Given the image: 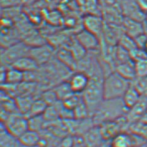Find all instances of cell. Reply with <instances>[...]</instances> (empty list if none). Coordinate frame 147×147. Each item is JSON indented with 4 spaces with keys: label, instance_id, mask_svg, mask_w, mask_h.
I'll return each instance as SVG.
<instances>
[{
    "label": "cell",
    "instance_id": "30bf717a",
    "mask_svg": "<svg viewBox=\"0 0 147 147\" xmlns=\"http://www.w3.org/2000/svg\"><path fill=\"white\" fill-rule=\"evenodd\" d=\"M75 38L86 51H94L101 45L100 38L85 28L76 33Z\"/></svg>",
    "mask_w": 147,
    "mask_h": 147
},
{
    "label": "cell",
    "instance_id": "e0dca14e",
    "mask_svg": "<svg viewBox=\"0 0 147 147\" xmlns=\"http://www.w3.org/2000/svg\"><path fill=\"white\" fill-rule=\"evenodd\" d=\"M82 10L87 13V15L102 16V9L97 0H76Z\"/></svg>",
    "mask_w": 147,
    "mask_h": 147
},
{
    "label": "cell",
    "instance_id": "e575fe53",
    "mask_svg": "<svg viewBox=\"0 0 147 147\" xmlns=\"http://www.w3.org/2000/svg\"><path fill=\"white\" fill-rule=\"evenodd\" d=\"M145 147H147V143H146V146Z\"/></svg>",
    "mask_w": 147,
    "mask_h": 147
},
{
    "label": "cell",
    "instance_id": "603a6c76",
    "mask_svg": "<svg viewBox=\"0 0 147 147\" xmlns=\"http://www.w3.org/2000/svg\"><path fill=\"white\" fill-rule=\"evenodd\" d=\"M128 131L141 136L147 141V123L141 121L129 125Z\"/></svg>",
    "mask_w": 147,
    "mask_h": 147
},
{
    "label": "cell",
    "instance_id": "277c9868",
    "mask_svg": "<svg viewBox=\"0 0 147 147\" xmlns=\"http://www.w3.org/2000/svg\"><path fill=\"white\" fill-rule=\"evenodd\" d=\"M3 127L10 134L18 138L29 129V119L22 113H13L3 121Z\"/></svg>",
    "mask_w": 147,
    "mask_h": 147
},
{
    "label": "cell",
    "instance_id": "5b68a950",
    "mask_svg": "<svg viewBox=\"0 0 147 147\" xmlns=\"http://www.w3.org/2000/svg\"><path fill=\"white\" fill-rule=\"evenodd\" d=\"M129 125L125 116H124L114 121L105 122L100 125L99 130L103 140L111 141L119 133L128 131Z\"/></svg>",
    "mask_w": 147,
    "mask_h": 147
},
{
    "label": "cell",
    "instance_id": "4fadbf2b",
    "mask_svg": "<svg viewBox=\"0 0 147 147\" xmlns=\"http://www.w3.org/2000/svg\"><path fill=\"white\" fill-rule=\"evenodd\" d=\"M52 52V47L45 44L37 47L31 48L29 55L32 57L39 65L48 61L51 57Z\"/></svg>",
    "mask_w": 147,
    "mask_h": 147
},
{
    "label": "cell",
    "instance_id": "ba28073f",
    "mask_svg": "<svg viewBox=\"0 0 147 147\" xmlns=\"http://www.w3.org/2000/svg\"><path fill=\"white\" fill-rule=\"evenodd\" d=\"M147 112V95H142L139 101L129 108L125 115L129 125L140 121Z\"/></svg>",
    "mask_w": 147,
    "mask_h": 147
},
{
    "label": "cell",
    "instance_id": "4dcf8cb0",
    "mask_svg": "<svg viewBox=\"0 0 147 147\" xmlns=\"http://www.w3.org/2000/svg\"><path fill=\"white\" fill-rule=\"evenodd\" d=\"M134 39L136 43L137 47L139 48L143 49L147 42V36L145 34V33H142V34L138 36L137 37H136Z\"/></svg>",
    "mask_w": 147,
    "mask_h": 147
},
{
    "label": "cell",
    "instance_id": "484cf974",
    "mask_svg": "<svg viewBox=\"0 0 147 147\" xmlns=\"http://www.w3.org/2000/svg\"><path fill=\"white\" fill-rule=\"evenodd\" d=\"M29 129L34 130V131H37L41 128H42L46 121L45 118L43 115L32 116L29 118Z\"/></svg>",
    "mask_w": 147,
    "mask_h": 147
},
{
    "label": "cell",
    "instance_id": "44dd1931",
    "mask_svg": "<svg viewBox=\"0 0 147 147\" xmlns=\"http://www.w3.org/2000/svg\"><path fill=\"white\" fill-rule=\"evenodd\" d=\"M58 58L65 65L70 68H75L76 66V59L71 52L68 49H62L58 52Z\"/></svg>",
    "mask_w": 147,
    "mask_h": 147
},
{
    "label": "cell",
    "instance_id": "cb8c5ba5",
    "mask_svg": "<svg viewBox=\"0 0 147 147\" xmlns=\"http://www.w3.org/2000/svg\"><path fill=\"white\" fill-rule=\"evenodd\" d=\"M118 45L122 47V48L125 49L129 52L138 47L136 45L135 39L131 37V36H129V35H126L125 33H123L121 36V37H120L119 40Z\"/></svg>",
    "mask_w": 147,
    "mask_h": 147
},
{
    "label": "cell",
    "instance_id": "52a82bcc",
    "mask_svg": "<svg viewBox=\"0 0 147 147\" xmlns=\"http://www.w3.org/2000/svg\"><path fill=\"white\" fill-rule=\"evenodd\" d=\"M31 47L25 42H18L6 48L1 54V62L5 65L10 66L23 57L29 55Z\"/></svg>",
    "mask_w": 147,
    "mask_h": 147
},
{
    "label": "cell",
    "instance_id": "2e32d148",
    "mask_svg": "<svg viewBox=\"0 0 147 147\" xmlns=\"http://www.w3.org/2000/svg\"><path fill=\"white\" fill-rule=\"evenodd\" d=\"M17 139L23 146L32 147L39 143L40 135L37 131L29 129Z\"/></svg>",
    "mask_w": 147,
    "mask_h": 147
},
{
    "label": "cell",
    "instance_id": "9c48e42d",
    "mask_svg": "<svg viewBox=\"0 0 147 147\" xmlns=\"http://www.w3.org/2000/svg\"><path fill=\"white\" fill-rule=\"evenodd\" d=\"M84 28L88 32L101 37L104 28L105 22L102 16L96 15H86L83 20Z\"/></svg>",
    "mask_w": 147,
    "mask_h": 147
},
{
    "label": "cell",
    "instance_id": "f546056e",
    "mask_svg": "<svg viewBox=\"0 0 147 147\" xmlns=\"http://www.w3.org/2000/svg\"><path fill=\"white\" fill-rule=\"evenodd\" d=\"M131 59L135 62L140 60L147 59V53L144 49L137 47L129 52Z\"/></svg>",
    "mask_w": 147,
    "mask_h": 147
},
{
    "label": "cell",
    "instance_id": "8992f818",
    "mask_svg": "<svg viewBox=\"0 0 147 147\" xmlns=\"http://www.w3.org/2000/svg\"><path fill=\"white\" fill-rule=\"evenodd\" d=\"M110 142V147H140L147 143L141 136L129 131L119 133Z\"/></svg>",
    "mask_w": 147,
    "mask_h": 147
},
{
    "label": "cell",
    "instance_id": "1f68e13d",
    "mask_svg": "<svg viewBox=\"0 0 147 147\" xmlns=\"http://www.w3.org/2000/svg\"><path fill=\"white\" fill-rule=\"evenodd\" d=\"M140 121H142V122H144V123H147V112L146 114L144 115V116L142 118V119L140 120Z\"/></svg>",
    "mask_w": 147,
    "mask_h": 147
},
{
    "label": "cell",
    "instance_id": "d6986e66",
    "mask_svg": "<svg viewBox=\"0 0 147 147\" xmlns=\"http://www.w3.org/2000/svg\"><path fill=\"white\" fill-rule=\"evenodd\" d=\"M25 73L11 67L6 70V82L5 84L16 86L19 84L24 79Z\"/></svg>",
    "mask_w": 147,
    "mask_h": 147
},
{
    "label": "cell",
    "instance_id": "7c38bea8",
    "mask_svg": "<svg viewBox=\"0 0 147 147\" xmlns=\"http://www.w3.org/2000/svg\"><path fill=\"white\" fill-rule=\"evenodd\" d=\"M122 26L123 32L133 38L143 33V24L135 19L125 17L122 20Z\"/></svg>",
    "mask_w": 147,
    "mask_h": 147
},
{
    "label": "cell",
    "instance_id": "4316f807",
    "mask_svg": "<svg viewBox=\"0 0 147 147\" xmlns=\"http://www.w3.org/2000/svg\"><path fill=\"white\" fill-rule=\"evenodd\" d=\"M131 83L140 94L147 95V76L142 78H136Z\"/></svg>",
    "mask_w": 147,
    "mask_h": 147
},
{
    "label": "cell",
    "instance_id": "836d02e7",
    "mask_svg": "<svg viewBox=\"0 0 147 147\" xmlns=\"http://www.w3.org/2000/svg\"><path fill=\"white\" fill-rule=\"evenodd\" d=\"M145 20L147 22V14L146 15V17H145Z\"/></svg>",
    "mask_w": 147,
    "mask_h": 147
},
{
    "label": "cell",
    "instance_id": "d6a6232c",
    "mask_svg": "<svg viewBox=\"0 0 147 147\" xmlns=\"http://www.w3.org/2000/svg\"><path fill=\"white\" fill-rule=\"evenodd\" d=\"M143 49L145 50V51L146 52V53H147V42H146V44H145V47H144V48H143Z\"/></svg>",
    "mask_w": 147,
    "mask_h": 147
},
{
    "label": "cell",
    "instance_id": "7402d4cb",
    "mask_svg": "<svg viewBox=\"0 0 147 147\" xmlns=\"http://www.w3.org/2000/svg\"><path fill=\"white\" fill-rule=\"evenodd\" d=\"M83 101L82 94H76L73 93L69 95L63 101H62V105L66 109L70 111H73L78 105H79Z\"/></svg>",
    "mask_w": 147,
    "mask_h": 147
},
{
    "label": "cell",
    "instance_id": "9a60e30c",
    "mask_svg": "<svg viewBox=\"0 0 147 147\" xmlns=\"http://www.w3.org/2000/svg\"><path fill=\"white\" fill-rule=\"evenodd\" d=\"M39 64L32 57L27 55L19 59L11 67L19 70L23 73L31 72L38 68Z\"/></svg>",
    "mask_w": 147,
    "mask_h": 147
},
{
    "label": "cell",
    "instance_id": "f1b7e54d",
    "mask_svg": "<svg viewBox=\"0 0 147 147\" xmlns=\"http://www.w3.org/2000/svg\"><path fill=\"white\" fill-rule=\"evenodd\" d=\"M135 69L137 78L147 76V59L135 62Z\"/></svg>",
    "mask_w": 147,
    "mask_h": 147
},
{
    "label": "cell",
    "instance_id": "ffe728a7",
    "mask_svg": "<svg viewBox=\"0 0 147 147\" xmlns=\"http://www.w3.org/2000/svg\"><path fill=\"white\" fill-rule=\"evenodd\" d=\"M48 105L42 99L34 101L31 109H30L29 113L26 116L31 118L32 116L42 115L46 111V109L48 108Z\"/></svg>",
    "mask_w": 147,
    "mask_h": 147
},
{
    "label": "cell",
    "instance_id": "5bb4252c",
    "mask_svg": "<svg viewBox=\"0 0 147 147\" xmlns=\"http://www.w3.org/2000/svg\"><path fill=\"white\" fill-rule=\"evenodd\" d=\"M115 71L118 72L126 79L129 81H133L137 78L135 62L133 60L117 65L115 67Z\"/></svg>",
    "mask_w": 147,
    "mask_h": 147
},
{
    "label": "cell",
    "instance_id": "d4e9b609",
    "mask_svg": "<svg viewBox=\"0 0 147 147\" xmlns=\"http://www.w3.org/2000/svg\"><path fill=\"white\" fill-rule=\"evenodd\" d=\"M54 91L58 99H61V101H63L67 97L73 93L71 88H70L68 82L59 85L54 90Z\"/></svg>",
    "mask_w": 147,
    "mask_h": 147
},
{
    "label": "cell",
    "instance_id": "8fae6325",
    "mask_svg": "<svg viewBox=\"0 0 147 147\" xmlns=\"http://www.w3.org/2000/svg\"><path fill=\"white\" fill-rule=\"evenodd\" d=\"M90 77L83 72H78L73 74L68 82L70 88L73 93L82 94L87 87Z\"/></svg>",
    "mask_w": 147,
    "mask_h": 147
},
{
    "label": "cell",
    "instance_id": "7a4b0ae2",
    "mask_svg": "<svg viewBox=\"0 0 147 147\" xmlns=\"http://www.w3.org/2000/svg\"><path fill=\"white\" fill-rule=\"evenodd\" d=\"M131 84V82L120 76L115 71L103 78V99L122 98Z\"/></svg>",
    "mask_w": 147,
    "mask_h": 147
},
{
    "label": "cell",
    "instance_id": "83f0119b",
    "mask_svg": "<svg viewBox=\"0 0 147 147\" xmlns=\"http://www.w3.org/2000/svg\"><path fill=\"white\" fill-rule=\"evenodd\" d=\"M74 118L79 119H84L90 115L87 106H86L84 101H82L79 105L76 107L73 111Z\"/></svg>",
    "mask_w": 147,
    "mask_h": 147
},
{
    "label": "cell",
    "instance_id": "6da1fadb",
    "mask_svg": "<svg viewBox=\"0 0 147 147\" xmlns=\"http://www.w3.org/2000/svg\"><path fill=\"white\" fill-rule=\"evenodd\" d=\"M128 109L122 98L103 99L92 115V121L99 126L105 122L114 121L126 115Z\"/></svg>",
    "mask_w": 147,
    "mask_h": 147
},
{
    "label": "cell",
    "instance_id": "ac0fdd59",
    "mask_svg": "<svg viewBox=\"0 0 147 147\" xmlns=\"http://www.w3.org/2000/svg\"><path fill=\"white\" fill-rule=\"evenodd\" d=\"M141 96L142 95L138 91V90L135 88V86L131 83V86H129V88L122 98L126 108L128 109V110L139 101V99L141 98Z\"/></svg>",
    "mask_w": 147,
    "mask_h": 147
},
{
    "label": "cell",
    "instance_id": "3957f363",
    "mask_svg": "<svg viewBox=\"0 0 147 147\" xmlns=\"http://www.w3.org/2000/svg\"><path fill=\"white\" fill-rule=\"evenodd\" d=\"M103 79L99 76H91L87 87L82 94L90 115H93L103 100Z\"/></svg>",
    "mask_w": 147,
    "mask_h": 147
}]
</instances>
